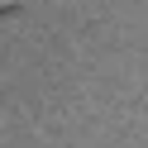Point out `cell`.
<instances>
[{
  "instance_id": "cell-1",
  "label": "cell",
  "mask_w": 148,
  "mask_h": 148,
  "mask_svg": "<svg viewBox=\"0 0 148 148\" xmlns=\"http://www.w3.org/2000/svg\"><path fill=\"white\" fill-rule=\"evenodd\" d=\"M14 14H19V5H0V24H5V19H14Z\"/></svg>"
}]
</instances>
